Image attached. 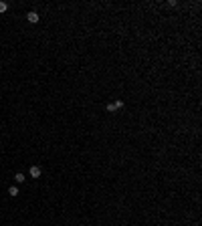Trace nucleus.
<instances>
[{
    "label": "nucleus",
    "instance_id": "f03ea898",
    "mask_svg": "<svg viewBox=\"0 0 202 226\" xmlns=\"http://www.w3.org/2000/svg\"><path fill=\"white\" fill-rule=\"evenodd\" d=\"M28 174H31V178H41V168H39V166H33V168L28 170Z\"/></svg>",
    "mask_w": 202,
    "mask_h": 226
},
{
    "label": "nucleus",
    "instance_id": "39448f33",
    "mask_svg": "<svg viewBox=\"0 0 202 226\" xmlns=\"http://www.w3.org/2000/svg\"><path fill=\"white\" fill-rule=\"evenodd\" d=\"M107 111H109V113L117 111V107H115V103H107Z\"/></svg>",
    "mask_w": 202,
    "mask_h": 226
},
{
    "label": "nucleus",
    "instance_id": "423d86ee",
    "mask_svg": "<svg viewBox=\"0 0 202 226\" xmlns=\"http://www.w3.org/2000/svg\"><path fill=\"white\" fill-rule=\"evenodd\" d=\"M8 10V4H6V2H2V0H0V12H6Z\"/></svg>",
    "mask_w": 202,
    "mask_h": 226
},
{
    "label": "nucleus",
    "instance_id": "7ed1b4c3",
    "mask_svg": "<svg viewBox=\"0 0 202 226\" xmlns=\"http://www.w3.org/2000/svg\"><path fill=\"white\" fill-rule=\"evenodd\" d=\"M24 180H26V176H24L23 172H18V174H16V176H14V182H16V184H23Z\"/></svg>",
    "mask_w": 202,
    "mask_h": 226
},
{
    "label": "nucleus",
    "instance_id": "f257e3e1",
    "mask_svg": "<svg viewBox=\"0 0 202 226\" xmlns=\"http://www.w3.org/2000/svg\"><path fill=\"white\" fill-rule=\"evenodd\" d=\"M39 18H41L39 12H34V10H31L28 14H26V20H28L31 24H36V22H39Z\"/></svg>",
    "mask_w": 202,
    "mask_h": 226
},
{
    "label": "nucleus",
    "instance_id": "20e7f679",
    "mask_svg": "<svg viewBox=\"0 0 202 226\" xmlns=\"http://www.w3.org/2000/svg\"><path fill=\"white\" fill-rule=\"evenodd\" d=\"M8 194H10L12 198H16V196L20 194V192H18V186H10V188H8Z\"/></svg>",
    "mask_w": 202,
    "mask_h": 226
},
{
    "label": "nucleus",
    "instance_id": "0eeeda50",
    "mask_svg": "<svg viewBox=\"0 0 202 226\" xmlns=\"http://www.w3.org/2000/svg\"><path fill=\"white\" fill-rule=\"evenodd\" d=\"M115 107H117V109H121V107H124V101H121V99H117V101H115Z\"/></svg>",
    "mask_w": 202,
    "mask_h": 226
}]
</instances>
